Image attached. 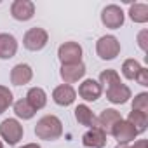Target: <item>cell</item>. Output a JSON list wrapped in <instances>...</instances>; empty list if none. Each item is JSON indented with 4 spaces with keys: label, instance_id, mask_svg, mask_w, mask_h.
<instances>
[{
    "label": "cell",
    "instance_id": "cell-1",
    "mask_svg": "<svg viewBox=\"0 0 148 148\" xmlns=\"http://www.w3.org/2000/svg\"><path fill=\"white\" fill-rule=\"evenodd\" d=\"M61 134H63V124L56 115H45L35 125V136L38 139L54 141V139H59Z\"/></svg>",
    "mask_w": 148,
    "mask_h": 148
},
{
    "label": "cell",
    "instance_id": "cell-2",
    "mask_svg": "<svg viewBox=\"0 0 148 148\" xmlns=\"http://www.w3.org/2000/svg\"><path fill=\"white\" fill-rule=\"evenodd\" d=\"M96 52L101 59L110 61L120 54V42L113 35H105L96 42Z\"/></svg>",
    "mask_w": 148,
    "mask_h": 148
},
{
    "label": "cell",
    "instance_id": "cell-3",
    "mask_svg": "<svg viewBox=\"0 0 148 148\" xmlns=\"http://www.w3.org/2000/svg\"><path fill=\"white\" fill-rule=\"evenodd\" d=\"M58 58H59L61 64L82 63V47L77 42H64L58 49Z\"/></svg>",
    "mask_w": 148,
    "mask_h": 148
},
{
    "label": "cell",
    "instance_id": "cell-4",
    "mask_svg": "<svg viewBox=\"0 0 148 148\" xmlns=\"http://www.w3.org/2000/svg\"><path fill=\"white\" fill-rule=\"evenodd\" d=\"M23 125L16 119H5L0 124V136L5 139L7 145H18L19 139L23 138Z\"/></svg>",
    "mask_w": 148,
    "mask_h": 148
},
{
    "label": "cell",
    "instance_id": "cell-5",
    "mask_svg": "<svg viewBox=\"0 0 148 148\" xmlns=\"http://www.w3.org/2000/svg\"><path fill=\"white\" fill-rule=\"evenodd\" d=\"M47 40H49V35L44 28H30L25 37H23V45L28 49V51H40L47 45Z\"/></svg>",
    "mask_w": 148,
    "mask_h": 148
},
{
    "label": "cell",
    "instance_id": "cell-6",
    "mask_svg": "<svg viewBox=\"0 0 148 148\" xmlns=\"http://www.w3.org/2000/svg\"><path fill=\"white\" fill-rule=\"evenodd\" d=\"M101 23L106 26V28H112V30H117L124 25V12L119 5H106L103 11H101Z\"/></svg>",
    "mask_w": 148,
    "mask_h": 148
},
{
    "label": "cell",
    "instance_id": "cell-7",
    "mask_svg": "<svg viewBox=\"0 0 148 148\" xmlns=\"http://www.w3.org/2000/svg\"><path fill=\"white\" fill-rule=\"evenodd\" d=\"M35 14V4L30 0H14L11 4V16L18 21H30Z\"/></svg>",
    "mask_w": 148,
    "mask_h": 148
},
{
    "label": "cell",
    "instance_id": "cell-8",
    "mask_svg": "<svg viewBox=\"0 0 148 148\" xmlns=\"http://www.w3.org/2000/svg\"><path fill=\"white\" fill-rule=\"evenodd\" d=\"M59 75L63 79L64 84H75L79 82L84 75H86V64L84 63H77V64H61Z\"/></svg>",
    "mask_w": 148,
    "mask_h": 148
},
{
    "label": "cell",
    "instance_id": "cell-9",
    "mask_svg": "<svg viewBox=\"0 0 148 148\" xmlns=\"http://www.w3.org/2000/svg\"><path fill=\"white\" fill-rule=\"evenodd\" d=\"M110 134L119 141V143H129V141H132L136 136H138V132H136V129L132 127V124H129L127 120H119L113 127H112V131H110Z\"/></svg>",
    "mask_w": 148,
    "mask_h": 148
},
{
    "label": "cell",
    "instance_id": "cell-10",
    "mask_svg": "<svg viewBox=\"0 0 148 148\" xmlns=\"http://www.w3.org/2000/svg\"><path fill=\"white\" fill-rule=\"evenodd\" d=\"M105 92H106V99H108L110 103H113V105H124V103H127L129 98L132 96L131 89H129L125 84H122V82L113 84L112 87L105 89Z\"/></svg>",
    "mask_w": 148,
    "mask_h": 148
},
{
    "label": "cell",
    "instance_id": "cell-11",
    "mask_svg": "<svg viewBox=\"0 0 148 148\" xmlns=\"http://www.w3.org/2000/svg\"><path fill=\"white\" fill-rule=\"evenodd\" d=\"M75 98H77L75 89H73L71 86H68V84L58 86V87L52 91V99H54V103L59 105V106H70L73 101H75Z\"/></svg>",
    "mask_w": 148,
    "mask_h": 148
},
{
    "label": "cell",
    "instance_id": "cell-12",
    "mask_svg": "<svg viewBox=\"0 0 148 148\" xmlns=\"http://www.w3.org/2000/svg\"><path fill=\"white\" fill-rule=\"evenodd\" d=\"M101 92H103V89H101L99 82H96L94 79L84 80L80 84V87H79V96L82 99H86V101H96V99H99Z\"/></svg>",
    "mask_w": 148,
    "mask_h": 148
},
{
    "label": "cell",
    "instance_id": "cell-13",
    "mask_svg": "<svg viewBox=\"0 0 148 148\" xmlns=\"http://www.w3.org/2000/svg\"><path fill=\"white\" fill-rule=\"evenodd\" d=\"M33 79V70L26 63H19L11 70V82L14 86H25Z\"/></svg>",
    "mask_w": 148,
    "mask_h": 148
},
{
    "label": "cell",
    "instance_id": "cell-14",
    "mask_svg": "<svg viewBox=\"0 0 148 148\" xmlns=\"http://www.w3.org/2000/svg\"><path fill=\"white\" fill-rule=\"evenodd\" d=\"M119 120H122L120 113H119L117 110H113V108H106V110H103L101 115L98 117V127L108 136L110 131H112V127H113Z\"/></svg>",
    "mask_w": 148,
    "mask_h": 148
},
{
    "label": "cell",
    "instance_id": "cell-15",
    "mask_svg": "<svg viewBox=\"0 0 148 148\" xmlns=\"http://www.w3.org/2000/svg\"><path fill=\"white\" fill-rule=\"evenodd\" d=\"M18 52V40L11 33H0V59H11Z\"/></svg>",
    "mask_w": 148,
    "mask_h": 148
},
{
    "label": "cell",
    "instance_id": "cell-16",
    "mask_svg": "<svg viewBox=\"0 0 148 148\" xmlns=\"http://www.w3.org/2000/svg\"><path fill=\"white\" fill-rule=\"evenodd\" d=\"M82 143L87 148H103L106 146V134L99 127H92L82 136Z\"/></svg>",
    "mask_w": 148,
    "mask_h": 148
},
{
    "label": "cell",
    "instance_id": "cell-17",
    "mask_svg": "<svg viewBox=\"0 0 148 148\" xmlns=\"http://www.w3.org/2000/svg\"><path fill=\"white\" fill-rule=\"evenodd\" d=\"M75 119L80 125H86V127H98V117L92 113V110L87 106V105H79L75 108Z\"/></svg>",
    "mask_w": 148,
    "mask_h": 148
},
{
    "label": "cell",
    "instance_id": "cell-18",
    "mask_svg": "<svg viewBox=\"0 0 148 148\" xmlns=\"http://www.w3.org/2000/svg\"><path fill=\"white\" fill-rule=\"evenodd\" d=\"M28 101V105L37 112V110H42L45 105H47V94L42 87H32L25 98Z\"/></svg>",
    "mask_w": 148,
    "mask_h": 148
},
{
    "label": "cell",
    "instance_id": "cell-19",
    "mask_svg": "<svg viewBox=\"0 0 148 148\" xmlns=\"http://www.w3.org/2000/svg\"><path fill=\"white\" fill-rule=\"evenodd\" d=\"M127 122L132 124V127L136 129V132H145L146 131V125H148V113H143V112H136V110H131L129 117H127Z\"/></svg>",
    "mask_w": 148,
    "mask_h": 148
},
{
    "label": "cell",
    "instance_id": "cell-20",
    "mask_svg": "<svg viewBox=\"0 0 148 148\" xmlns=\"http://www.w3.org/2000/svg\"><path fill=\"white\" fill-rule=\"evenodd\" d=\"M129 18L134 23H146L148 21V5L146 4H132L129 7Z\"/></svg>",
    "mask_w": 148,
    "mask_h": 148
},
{
    "label": "cell",
    "instance_id": "cell-21",
    "mask_svg": "<svg viewBox=\"0 0 148 148\" xmlns=\"http://www.w3.org/2000/svg\"><path fill=\"white\" fill-rule=\"evenodd\" d=\"M14 113H16V117H19L23 120H30V119H33V115L37 112L28 105L26 99H19V101L14 103Z\"/></svg>",
    "mask_w": 148,
    "mask_h": 148
},
{
    "label": "cell",
    "instance_id": "cell-22",
    "mask_svg": "<svg viewBox=\"0 0 148 148\" xmlns=\"http://www.w3.org/2000/svg\"><path fill=\"white\" fill-rule=\"evenodd\" d=\"M143 66L136 61V59H125L124 64H122V75L127 79V80H136L138 73Z\"/></svg>",
    "mask_w": 148,
    "mask_h": 148
},
{
    "label": "cell",
    "instance_id": "cell-23",
    "mask_svg": "<svg viewBox=\"0 0 148 148\" xmlns=\"http://www.w3.org/2000/svg\"><path fill=\"white\" fill-rule=\"evenodd\" d=\"M120 82V77H119V73L115 70H103L99 73V86L101 89H108L112 87L113 84H119Z\"/></svg>",
    "mask_w": 148,
    "mask_h": 148
},
{
    "label": "cell",
    "instance_id": "cell-24",
    "mask_svg": "<svg viewBox=\"0 0 148 148\" xmlns=\"http://www.w3.org/2000/svg\"><path fill=\"white\" fill-rule=\"evenodd\" d=\"M12 101H14V98H12V92L9 91V87L0 86V115L12 105Z\"/></svg>",
    "mask_w": 148,
    "mask_h": 148
},
{
    "label": "cell",
    "instance_id": "cell-25",
    "mask_svg": "<svg viewBox=\"0 0 148 148\" xmlns=\"http://www.w3.org/2000/svg\"><path fill=\"white\" fill-rule=\"evenodd\" d=\"M132 110L148 113V94H146V92H139V94L134 98V101H132Z\"/></svg>",
    "mask_w": 148,
    "mask_h": 148
},
{
    "label": "cell",
    "instance_id": "cell-26",
    "mask_svg": "<svg viewBox=\"0 0 148 148\" xmlns=\"http://www.w3.org/2000/svg\"><path fill=\"white\" fill-rule=\"evenodd\" d=\"M136 80H138V84H139V86H143V87H146V86H148V70H146V68H141V70H139Z\"/></svg>",
    "mask_w": 148,
    "mask_h": 148
},
{
    "label": "cell",
    "instance_id": "cell-27",
    "mask_svg": "<svg viewBox=\"0 0 148 148\" xmlns=\"http://www.w3.org/2000/svg\"><path fill=\"white\" fill-rule=\"evenodd\" d=\"M146 37H148V32L146 30H141L139 35H138V44H139L141 51H146Z\"/></svg>",
    "mask_w": 148,
    "mask_h": 148
},
{
    "label": "cell",
    "instance_id": "cell-28",
    "mask_svg": "<svg viewBox=\"0 0 148 148\" xmlns=\"http://www.w3.org/2000/svg\"><path fill=\"white\" fill-rule=\"evenodd\" d=\"M131 148H148V143H146V139H138V141H134V145Z\"/></svg>",
    "mask_w": 148,
    "mask_h": 148
},
{
    "label": "cell",
    "instance_id": "cell-29",
    "mask_svg": "<svg viewBox=\"0 0 148 148\" xmlns=\"http://www.w3.org/2000/svg\"><path fill=\"white\" fill-rule=\"evenodd\" d=\"M21 148H40V145H37V143H28V145H23Z\"/></svg>",
    "mask_w": 148,
    "mask_h": 148
},
{
    "label": "cell",
    "instance_id": "cell-30",
    "mask_svg": "<svg viewBox=\"0 0 148 148\" xmlns=\"http://www.w3.org/2000/svg\"><path fill=\"white\" fill-rule=\"evenodd\" d=\"M115 148H131V146H129L127 143H119V145H117Z\"/></svg>",
    "mask_w": 148,
    "mask_h": 148
},
{
    "label": "cell",
    "instance_id": "cell-31",
    "mask_svg": "<svg viewBox=\"0 0 148 148\" xmlns=\"http://www.w3.org/2000/svg\"><path fill=\"white\" fill-rule=\"evenodd\" d=\"M0 148H4V145H2V141H0Z\"/></svg>",
    "mask_w": 148,
    "mask_h": 148
}]
</instances>
